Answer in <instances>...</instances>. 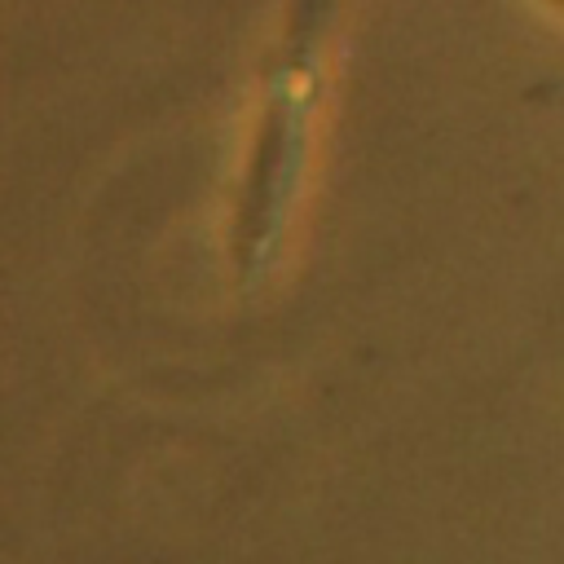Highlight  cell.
Segmentation results:
<instances>
[{"label":"cell","instance_id":"cell-1","mask_svg":"<svg viewBox=\"0 0 564 564\" xmlns=\"http://www.w3.org/2000/svg\"><path fill=\"white\" fill-rule=\"evenodd\" d=\"M344 13L348 0H282L225 203V264L242 295L273 278L300 225L326 128Z\"/></svg>","mask_w":564,"mask_h":564},{"label":"cell","instance_id":"cell-2","mask_svg":"<svg viewBox=\"0 0 564 564\" xmlns=\"http://www.w3.org/2000/svg\"><path fill=\"white\" fill-rule=\"evenodd\" d=\"M533 4H542L551 18H560V22H564V0H533Z\"/></svg>","mask_w":564,"mask_h":564}]
</instances>
